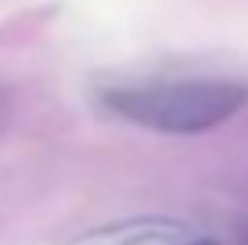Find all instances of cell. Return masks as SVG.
<instances>
[{
    "mask_svg": "<svg viewBox=\"0 0 248 245\" xmlns=\"http://www.w3.org/2000/svg\"><path fill=\"white\" fill-rule=\"evenodd\" d=\"M119 119L158 133H205L216 130L248 105V87L234 80H173L112 87L101 98Z\"/></svg>",
    "mask_w": 248,
    "mask_h": 245,
    "instance_id": "obj_1",
    "label": "cell"
},
{
    "mask_svg": "<svg viewBox=\"0 0 248 245\" xmlns=\"http://www.w3.org/2000/svg\"><path fill=\"white\" fill-rule=\"evenodd\" d=\"M191 234V227L173 216H130V220H112L65 245H169Z\"/></svg>",
    "mask_w": 248,
    "mask_h": 245,
    "instance_id": "obj_2",
    "label": "cell"
},
{
    "mask_svg": "<svg viewBox=\"0 0 248 245\" xmlns=\"http://www.w3.org/2000/svg\"><path fill=\"white\" fill-rule=\"evenodd\" d=\"M169 245H219V242H216V238H205V234H198V238H191V234H187V238L169 242Z\"/></svg>",
    "mask_w": 248,
    "mask_h": 245,
    "instance_id": "obj_3",
    "label": "cell"
},
{
    "mask_svg": "<svg viewBox=\"0 0 248 245\" xmlns=\"http://www.w3.org/2000/svg\"><path fill=\"white\" fill-rule=\"evenodd\" d=\"M0 112H4V105H0Z\"/></svg>",
    "mask_w": 248,
    "mask_h": 245,
    "instance_id": "obj_4",
    "label": "cell"
}]
</instances>
